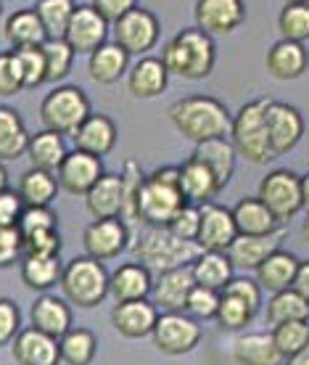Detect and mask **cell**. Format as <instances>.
I'll list each match as a JSON object with an SVG mask.
<instances>
[{
  "instance_id": "obj_13",
  "label": "cell",
  "mask_w": 309,
  "mask_h": 365,
  "mask_svg": "<svg viewBox=\"0 0 309 365\" xmlns=\"http://www.w3.org/2000/svg\"><path fill=\"white\" fill-rule=\"evenodd\" d=\"M267 133H270L273 154H288L304 135V119L293 106L270 98V103H267Z\"/></svg>"
},
{
  "instance_id": "obj_8",
  "label": "cell",
  "mask_w": 309,
  "mask_h": 365,
  "mask_svg": "<svg viewBox=\"0 0 309 365\" xmlns=\"http://www.w3.org/2000/svg\"><path fill=\"white\" fill-rule=\"evenodd\" d=\"M151 336H154L156 349H162L164 355H188L199 347L201 326L199 320L191 318L188 312H162Z\"/></svg>"
},
{
  "instance_id": "obj_16",
  "label": "cell",
  "mask_w": 309,
  "mask_h": 365,
  "mask_svg": "<svg viewBox=\"0 0 309 365\" xmlns=\"http://www.w3.org/2000/svg\"><path fill=\"white\" fill-rule=\"evenodd\" d=\"M196 24L206 35H230L246 19L243 0H196Z\"/></svg>"
},
{
  "instance_id": "obj_11",
  "label": "cell",
  "mask_w": 309,
  "mask_h": 365,
  "mask_svg": "<svg viewBox=\"0 0 309 365\" xmlns=\"http://www.w3.org/2000/svg\"><path fill=\"white\" fill-rule=\"evenodd\" d=\"M127 238V222L122 217L93 220L82 233V247H85L88 257L106 262V259H114L125 252Z\"/></svg>"
},
{
  "instance_id": "obj_51",
  "label": "cell",
  "mask_w": 309,
  "mask_h": 365,
  "mask_svg": "<svg viewBox=\"0 0 309 365\" xmlns=\"http://www.w3.org/2000/svg\"><path fill=\"white\" fill-rule=\"evenodd\" d=\"M167 228L172 230L174 236L185 238V241H196V238H199V228H201V207L185 204V207L174 215V220Z\"/></svg>"
},
{
  "instance_id": "obj_4",
  "label": "cell",
  "mask_w": 309,
  "mask_h": 365,
  "mask_svg": "<svg viewBox=\"0 0 309 365\" xmlns=\"http://www.w3.org/2000/svg\"><path fill=\"white\" fill-rule=\"evenodd\" d=\"M185 204L188 201L180 191V170L162 167L143 180L140 201H137V217L143 225H169Z\"/></svg>"
},
{
  "instance_id": "obj_43",
  "label": "cell",
  "mask_w": 309,
  "mask_h": 365,
  "mask_svg": "<svg viewBox=\"0 0 309 365\" xmlns=\"http://www.w3.org/2000/svg\"><path fill=\"white\" fill-rule=\"evenodd\" d=\"M119 178H122V193H125V201H122V220H125L127 225L140 222V217H137V201H140V188H143L146 175H143V170H140L137 162L127 159Z\"/></svg>"
},
{
  "instance_id": "obj_60",
  "label": "cell",
  "mask_w": 309,
  "mask_h": 365,
  "mask_svg": "<svg viewBox=\"0 0 309 365\" xmlns=\"http://www.w3.org/2000/svg\"><path fill=\"white\" fill-rule=\"evenodd\" d=\"M301 207L309 212V173L301 178Z\"/></svg>"
},
{
  "instance_id": "obj_37",
  "label": "cell",
  "mask_w": 309,
  "mask_h": 365,
  "mask_svg": "<svg viewBox=\"0 0 309 365\" xmlns=\"http://www.w3.org/2000/svg\"><path fill=\"white\" fill-rule=\"evenodd\" d=\"M58 178H53V173L48 170H27L19 180V196L24 199L27 207H51V201L58 193Z\"/></svg>"
},
{
  "instance_id": "obj_7",
  "label": "cell",
  "mask_w": 309,
  "mask_h": 365,
  "mask_svg": "<svg viewBox=\"0 0 309 365\" xmlns=\"http://www.w3.org/2000/svg\"><path fill=\"white\" fill-rule=\"evenodd\" d=\"M88 117H90V101L77 85H56L40 103V119L46 130L61 135H74Z\"/></svg>"
},
{
  "instance_id": "obj_53",
  "label": "cell",
  "mask_w": 309,
  "mask_h": 365,
  "mask_svg": "<svg viewBox=\"0 0 309 365\" xmlns=\"http://www.w3.org/2000/svg\"><path fill=\"white\" fill-rule=\"evenodd\" d=\"M19 228H21L24 236H29V233H37V230L58 228V217L53 215L51 207H27L21 220H19Z\"/></svg>"
},
{
  "instance_id": "obj_54",
  "label": "cell",
  "mask_w": 309,
  "mask_h": 365,
  "mask_svg": "<svg viewBox=\"0 0 309 365\" xmlns=\"http://www.w3.org/2000/svg\"><path fill=\"white\" fill-rule=\"evenodd\" d=\"M24 252H27V255H58V252H61L58 228L37 230V233L24 236Z\"/></svg>"
},
{
  "instance_id": "obj_40",
  "label": "cell",
  "mask_w": 309,
  "mask_h": 365,
  "mask_svg": "<svg viewBox=\"0 0 309 365\" xmlns=\"http://www.w3.org/2000/svg\"><path fill=\"white\" fill-rule=\"evenodd\" d=\"M95 336L88 329H69L64 336L58 339L61 360L66 365H90L95 357Z\"/></svg>"
},
{
  "instance_id": "obj_46",
  "label": "cell",
  "mask_w": 309,
  "mask_h": 365,
  "mask_svg": "<svg viewBox=\"0 0 309 365\" xmlns=\"http://www.w3.org/2000/svg\"><path fill=\"white\" fill-rule=\"evenodd\" d=\"M256 312L246 304V302L230 297V294H222V302H219V310H217V323L225 331H243L251 320H254Z\"/></svg>"
},
{
  "instance_id": "obj_57",
  "label": "cell",
  "mask_w": 309,
  "mask_h": 365,
  "mask_svg": "<svg viewBox=\"0 0 309 365\" xmlns=\"http://www.w3.org/2000/svg\"><path fill=\"white\" fill-rule=\"evenodd\" d=\"M90 6L98 11L100 16L106 19L109 24H114V21H119L125 14H130L132 9H137V0H93Z\"/></svg>"
},
{
  "instance_id": "obj_12",
  "label": "cell",
  "mask_w": 309,
  "mask_h": 365,
  "mask_svg": "<svg viewBox=\"0 0 309 365\" xmlns=\"http://www.w3.org/2000/svg\"><path fill=\"white\" fill-rule=\"evenodd\" d=\"M106 37H109V21L100 16L98 11L93 6H77L74 9V16L64 35V40L72 46L74 53H95L103 43H109Z\"/></svg>"
},
{
  "instance_id": "obj_23",
  "label": "cell",
  "mask_w": 309,
  "mask_h": 365,
  "mask_svg": "<svg viewBox=\"0 0 309 365\" xmlns=\"http://www.w3.org/2000/svg\"><path fill=\"white\" fill-rule=\"evenodd\" d=\"M74 140H77L80 151H88V154L103 159V156L111 154L114 146H117V125L106 114H90L77 128Z\"/></svg>"
},
{
  "instance_id": "obj_47",
  "label": "cell",
  "mask_w": 309,
  "mask_h": 365,
  "mask_svg": "<svg viewBox=\"0 0 309 365\" xmlns=\"http://www.w3.org/2000/svg\"><path fill=\"white\" fill-rule=\"evenodd\" d=\"M21 66V77H24V88H37L46 83V56H43V46L37 48H19L14 51Z\"/></svg>"
},
{
  "instance_id": "obj_32",
  "label": "cell",
  "mask_w": 309,
  "mask_h": 365,
  "mask_svg": "<svg viewBox=\"0 0 309 365\" xmlns=\"http://www.w3.org/2000/svg\"><path fill=\"white\" fill-rule=\"evenodd\" d=\"M85 201H88V212H90L95 220L122 217V201H125L122 178H119V175L103 173V178L88 191Z\"/></svg>"
},
{
  "instance_id": "obj_28",
  "label": "cell",
  "mask_w": 309,
  "mask_h": 365,
  "mask_svg": "<svg viewBox=\"0 0 309 365\" xmlns=\"http://www.w3.org/2000/svg\"><path fill=\"white\" fill-rule=\"evenodd\" d=\"M177 170H180V191L188 204L204 207V204H209V201L219 193L214 175L209 173V167L201 165L199 159H193L191 156V159L182 162Z\"/></svg>"
},
{
  "instance_id": "obj_62",
  "label": "cell",
  "mask_w": 309,
  "mask_h": 365,
  "mask_svg": "<svg viewBox=\"0 0 309 365\" xmlns=\"http://www.w3.org/2000/svg\"><path fill=\"white\" fill-rule=\"evenodd\" d=\"M301 241H307L309 244V212H307V220L301 222Z\"/></svg>"
},
{
  "instance_id": "obj_45",
  "label": "cell",
  "mask_w": 309,
  "mask_h": 365,
  "mask_svg": "<svg viewBox=\"0 0 309 365\" xmlns=\"http://www.w3.org/2000/svg\"><path fill=\"white\" fill-rule=\"evenodd\" d=\"M275 347L281 349V355L288 360L293 357L299 349L307 347L309 341V320H291V323H283V326H275L273 329Z\"/></svg>"
},
{
  "instance_id": "obj_61",
  "label": "cell",
  "mask_w": 309,
  "mask_h": 365,
  "mask_svg": "<svg viewBox=\"0 0 309 365\" xmlns=\"http://www.w3.org/2000/svg\"><path fill=\"white\" fill-rule=\"evenodd\" d=\"M9 188V173H6V167L0 165V191H6Z\"/></svg>"
},
{
  "instance_id": "obj_20",
  "label": "cell",
  "mask_w": 309,
  "mask_h": 365,
  "mask_svg": "<svg viewBox=\"0 0 309 365\" xmlns=\"http://www.w3.org/2000/svg\"><path fill=\"white\" fill-rule=\"evenodd\" d=\"M14 360L19 365H58L61 363L58 339L37 331L35 326L19 331V336L14 339Z\"/></svg>"
},
{
  "instance_id": "obj_63",
  "label": "cell",
  "mask_w": 309,
  "mask_h": 365,
  "mask_svg": "<svg viewBox=\"0 0 309 365\" xmlns=\"http://www.w3.org/2000/svg\"><path fill=\"white\" fill-rule=\"evenodd\" d=\"M286 3H309V0H286Z\"/></svg>"
},
{
  "instance_id": "obj_35",
  "label": "cell",
  "mask_w": 309,
  "mask_h": 365,
  "mask_svg": "<svg viewBox=\"0 0 309 365\" xmlns=\"http://www.w3.org/2000/svg\"><path fill=\"white\" fill-rule=\"evenodd\" d=\"M130 66V53L119 43H103V46L90 53L88 72L98 85H114L119 77H125Z\"/></svg>"
},
{
  "instance_id": "obj_49",
  "label": "cell",
  "mask_w": 309,
  "mask_h": 365,
  "mask_svg": "<svg viewBox=\"0 0 309 365\" xmlns=\"http://www.w3.org/2000/svg\"><path fill=\"white\" fill-rule=\"evenodd\" d=\"M19 91H24V77H21V66L14 51L0 53V98L16 96Z\"/></svg>"
},
{
  "instance_id": "obj_3",
  "label": "cell",
  "mask_w": 309,
  "mask_h": 365,
  "mask_svg": "<svg viewBox=\"0 0 309 365\" xmlns=\"http://www.w3.org/2000/svg\"><path fill=\"white\" fill-rule=\"evenodd\" d=\"M201 252L204 249L196 241H185V238L174 236L167 225H146V230L137 236L135 247H132L137 262L146 265L148 270H156V273L191 265Z\"/></svg>"
},
{
  "instance_id": "obj_44",
  "label": "cell",
  "mask_w": 309,
  "mask_h": 365,
  "mask_svg": "<svg viewBox=\"0 0 309 365\" xmlns=\"http://www.w3.org/2000/svg\"><path fill=\"white\" fill-rule=\"evenodd\" d=\"M283 40L307 43L309 40V3H286L278 16Z\"/></svg>"
},
{
  "instance_id": "obj_25",
  "label": "cell",
  "mask_w": 309,
  "mask_h": 365,
  "mask_svg": "<svg viewBox=\"0 0 309 365\" xmlns=\"http://www.w3.org/2000/svg\"><path fill=\"white\" fill-rule=\"evenodd\" d=\"M233 220L241 236H270L283 230V222L267 210L259 196L256 199H241L233 210Z\"/></svg>"
},
{
  "instance_id": "obj_22",
  "label": "cell",
  "mask_w": 309,
  "mask_h": 365,
  "mask_svg": "<svg viewBox=\"0 0 309 365\" xmlns=\"http://www.w3.org/2000/svg\"><path fill=\"white\" fill-rule=\"evenodd\" d=\"M267 72L275 80H299L301 74L307 72L309 66V53L304 43H293V40H278L270 53H267Z\"/></svg>"
},
{
  "instance_id": "obj_15",
  "label": "cell",
  "mask_w": 309,
  "mask_h": 365,
  "mask_svg": "<svg viewBox=\"0 0 309 365\" xmlns=\"http://www.w3.org/2000/svg\"><path fill=\"white\" fill-rule=\"evenodd\" d=\"M100 178H103V162L80 148L69 151L64 165L58 167V185L74 196H88V191Z\"/></svg>"
},
{
  "instance_id": "obj_55",
  "label": "cell",
  "mask_w": 309,
  "mask_h": 365,
  "mask_svg": "<svg viewBox=\"0 0 309 365\" xmlns=\"http://www.w3.org/2000/svg\"><path fill=\"white\" fill-rule=\"evenodd\" d=\"M27 210V204L24 199L19 196V191H0V228H6V225H19V220Z\"/></svg>"
},
{
  "instance_id": "obj_29",
  "label": "cell",
  "mask_w": 309,
  "mask_h": 365,
  "mask_svg": "<svg viewBox=\"0 0 309 365\" xmlns=\"http://www.w3.org/2000/svg\"><path fill=\"white\" fill-rule=\"evenodd\" d=\"M233 357L238 365H283L286 357L275 347L273 334H241L233 341Z\"/></svg>"
},
{
  "instance_id": "obj_41",
  "label": "cell",
  "mask_w": 309,
  "mask_h": 365,
  "mask_svg": "<svg viewBox=\"0 0 309 365\" xmlns=\"http://www.w3.org/2000/svg\"><path fill=\"white\" fill-rule=\"evenodd\" d=\"M43 56H46V83H61L66 74L72 72L74 51L64 37H48L43 43Z\"/></svg>"
},
{
  "instance_id": "obj_50",
  "label": "cell",
  "mask_w": 309,
  "mask_h": 365,
  "mask_svg": "<svg viewBox=\"0 0 309 365\" xmlns=\"http://www.w3.org/2000/svg\"><path fill=\"white\" fill-rule=\"evenodd\" d=\"M24 255V233L19 225L0 228V267L14 265Z\"/></svg>"
},
{
  "instance_id": "obj_24",
  "label": "cell",
  "mask_w": 309,
  "mask_h": 365,
  "mask_svg": "<svg viewBox=\"0 0 309 365\" xmlns=\"http://www.w3.org/2000/svg\"><path fill=\"white\" fill-rule=\"evenodd\" d=\"M154 292V281H151V270L137 262L117 267L109 278V294L117 302H135L148 299V294Z\"/></svg>"
},
{
  "instance_id": "obj_58",
  "label": "cell",
  "mask_w": 309,
  "mask_h": 365,
  "mask_svg": "<svg viewBox=\"0 0 309 365\" xmlns=\"http://www.w3.org/2000/svg\"><path fill=\"white\" fill-rule=\"evenodd\" d=\"M293 292H299L304 299L309 302V259L307 262H299V270H296V278H293Z\"/></svg>"
},
{
  "instance_id": "obj_17",
  "label": "cell",
  "mask_w": 309,
  "mask_h": 365,
  "mask_svg": "<svg viewBox=\"0 0 309 365\" xmlns=\"http://www.w3.org/2000/svg\"><path fill=\"white\" fill-rule=\"evenodd\" d=\"M196 278H193L191 265L174 267V270H164L154 281V302L156 307L164 312H185V302L191 297Z\"/></svg>"
},
{
  "instance_id": "obj_21",
  "label": "cell",
  "mask_w": 309,
  "mask_h": 365,
  "mask_svg": "<svg viewBox=\"0 0 309 365\" xmlns=\"http://www.w3.org/2000/svg\"><path fill=\"white\" fill-rule=\"evenodd\" d=\"M236 146L228 138H209V140H201L193 148V159H199L204 167H209V173L217 180V188H228V182L233 180L236 173Z\"/></svg>"
},
{
  "instance_id": "obj_34",
  "label": "cell",
  "mask_w": 309,
  "mask_h": 365,
  "mask_svg": "<svg viewBox=\"0 0 309 365\" xmlns=\"http://www.w3.org/2000/svg\"><path fill=\"white\" fill-rule=\"evenodd\" d=\"M27 154H29V159H32V167L48 170V173H58V167L64 165V159L69 156V151H66V140L61 133L40 130L35 135H29Z\"/></svg>"
},
{
  "instance_id": "obj_9",
  "label": "cell",
  "mask_w": 309,
  "mask_h": 365,
  "mask_svg": "<svg viewBox=\"0 0 309 365\" xmlns=\"http://www.w3.org/2000/svg\"><path fill=\"white\" fill-rule=\"evenodd\" d=\"M259 199L281 222H288L296 212L304 210L301 207V178L283 167L267 173L259 182Z\"/></svg>"
},
{
  "instance_id": "obj_33",
  "label": "cell",
  "mask_w": 309,
  "mask_h": 365,
  "mask_svg": "<svg viewBox=\"0 0 309 365\" xmlns=\"http://www.w3.org/2000/svg\"><path fill=\"white\" fill-rule=\"evenodd\" d=\"M3 35L14 46V51H19V48H37L48 40V32L35 9H21L16 14H11L6 19Z\"/></svg>"
},
{
  "instance_id": "obj_36",
  "label": "cell",
  "mask_w": 309,
  "mask_h": 365,
  "mask_svg": "<svg viewBox=\"0 0 309 365\" xmlns=\"http://www.w3.org/2000/svg\"><path fill=\"white\" fill-rule=\"evenodd\" d=\"M61 259L58 255H27L21 262V281L35 292H46L56 283H61Z\"/></svg>"
},
{
  "instance_id": "obj_31",
  "label": "cell",
  "mask_w": 309,
  "mask_h": 365,
  "mask_svg": "<svg viewBox=\"0 0 309 365\" xmlns=\"http://www.w3.org/2000/svg\"><path fill=\"white\" fill-rule=\"evenodd\" d=\"M191 270L193 278H196V286L214 289V292H222L233 281V273H236L228 252H201L191 262Z\"/></svg>"
},
{
  "instance_id": "obj_26",
  "label": "cell",
  "mask_w": 309,
  "mask_h": 365,
  "mask_svg": "<svg viewBox=\"0 0 309 365\" xmlns=\"http://www.w3.org/2000/svg\"><path fill=\"white\" fill-rule=\"evenodd\" d=\"M167 83H169V72H167L162 58H154V56L140 58L127 74V91L135 98H143V101L162 96L167 91Z\"/></svg>"
},
{
  "instance_id": "obj_18",
  "label": "cell",
  "mask_w": 309,
  "mask_h": 365,
  "mask_svg": "<svg viewBox=\"0 0 309 365\" xmlns=\"http://www.w3.org/2000/svg\"><path fill=\"white\" fill-rule=\"evenodd\" d=\"M283 238H286V228L270 236H241L238 233L236 241L228 247L230 262L236 270H256L267 257L281 249Z\"/></svg>"
},
{
  "instance_id": "obj_27",
  "label": "cell",
  "mask_w": 309,
  "mask_h": 365,
  "mask_svg": "<svg viewBox=\"0 0 309 365\" xmlns=\"http://www.w3.org/2000/svg\"><path fill=\"white\" fill-rule=\"evenodd\" d=\"M32 326L43 334H51V336L61 339L66 331L72 329V310L64 299L58 297H51V294H40L35 302H32Z\"/></svg>"
},
{
  "instance_id": "obj_19",
  "label": "cell",
  "mask_w": 309,
  "mask_h": 365,
  "mask_svg": "<svg viewBox=\"0 0 309 365\" xmlns=\"http://www.w3.org/2000/svg\"><path fill=\"white\" fill-rule=\"evenodd\" d=\"M159 320L156 304L148 299H135V302H117V307L111 312V323L114 329L125 339H143L154 334V326Z\"/></svg>"
},
{
  "instance_id": "obj_64",
  "label": "cell",
  "mask_w": 309,
  "mask_h": 365,
  "mask_svg": "<svg viewBox=\"0 0 309 365\" xmlns=\"http://www.w3.org/2000/svg\"><path fill=\"white\" fill-rule=\"evenodd\" d=\"M0 14H3V3H0Z\"/></svg>"
},
{
  "instance_id": "obj_1",
  "label": "cell",
  "mask_w": 309,
  "mask_h": 365,
  "mask_svg": "<svg viewBox=\"0 0 309 365\" xmlns=\"http://www.w3.org/2000/svg\"><path fill=\"white\" fill-rule=\"evenodd\" d=\"M169 122L182 138L193 143L209 138H228L233 128V117L225 103L211 96H191L169 106Z\"/></svg>"
},
{
  "instance_id": "obj_59",
  "label": "cell",
  "mask_w": 309,
  "mask_h": 365,
  "mask_svg": "<svg viewBox=\"0 0 309 365\" xmlns=\"http://www.w3.org/2000/svg\"><path fill=\"white\" fill-rule=\"evenodd\" d=\"M286 365H309V341H307V347L299 349L293 357H288V360H286Z\"/></svg>"
},
{
  "instance_id": "obj_52",
  "label": "cell",
  "mask_w": 309,
  "mask_h": 365,
  "mask_svg": "<svg viewBox=\"0 0 309 365\" xmlns=\"http://www.w3.org/2000/svg\"><path fill=\"white\" fill-rule=\"evenodd\" d=\"M222 294H230V297L246 302L254 312L262 307V286H259L256 281H251V278H246V275H241V278L233 275V281L222 289Z\"/></svg>"
},
{
  "instance_id": "obj_2",
  "label": "cell",
  "mask_w": 309,
  "mask_h": 365,
  "mask_svg": "<svg viewBox=\"0 0 309 365\" xmlns=\"http://www.w3.org/2000/svg\"><path fill=\"white\" fill-rule=\"evenodd\" d=\"M164 66L169 77H180V80H204L209 77L217 61V48L211 35L204 29L191 27L180 29L177 35L167 43L162 56Z\"/></svg>"
},
{
  "instance_id": "obj_48",
  "label": "cell",
  "mask_w": 309,
  "mask_h": 365,
  "mask_svg": "<svg viewBox=\"0 0 309 365\" xmlns=\"http://www.w3.org/2000/svg\"><path fill=\"white\" fill-rule=\"evenodd\" d=\"M219 302H222V292L204 289V286H193L191 297L185 302V312L196 320H211V318H217Z\"/></svg>"
},
{
  "instance_id": "obj_38",
  "label": "cell",
  "mask_w": 309,
  "mask_h": 365,
  "mask_svg": "<svg viewBox=\"0 0 309 365\" xmlns=\"http://www.w3.org/2000/svg\"><path fill=\"white\" fill-rule=\"evenodd\" d=\"M29 133L16 109L0 106V159H16L27 151Z\"/></svg>"
},
{
  "instance_id": "obj_42",
  "label": "cell",
  "mask_w": 309,
  "mask_h": 365,
  "mask_svg": "<svg viewBox=\"0 0 309 365\" xmlns=\"http://www.w3.org/2000/svg\"><path fill=\"white\" fill-rule=\"evenodd\" d=\"M74 0H37V16L43 21L48 37H64L74 16Z\"/></svg>"
},
{
  "instance_id": "obj_30",
  "label": "cell",
  "mask_w": 309,
  "mask_h": 365,
  "mask_svg": "<svg viewBox=\"0 0 309 365\" xmlns=\"http://www.w3.org/2000/svg\"><path fill=\"white\" fill-rule=\"evenodd\" d=\"M296 270H299V259L291 252L278 249L275 255H270L262 265L256 267L254 273H256V283L262 286V292L278 294L283 289H291Z\"/></svg>"
},
{
  "instance_id": "obj_10",
  "label": "cell",
  "mask_w": 309,
  "mask_h": 365,
  "mask_svg": "<svg viewBox=\"0 0 309 365\" xmlns=\"http://www.w3.org/2000/svg\"><path fill=\"white\" fill-rule=\"evenodd\" d=\"M114 43L130 56H146L159 43V19L146 9H132L114 21Z\"/></svg>"
},
{
  "instance_id": "obj_6",
  "label": "cell",
  "mask_w": 309,
  "mask_h": 365,
  "mask_svg": "<svg viewBox=\"0 0 309 365\" xmlns=\"http://www.w3.org/2000/svg\"><path fill=\"white\" fill-rule=\"evenodd\" d=\"M109 278L111 275L106 273L100 259L77 257L61 273V289H64V297L72 302L74 307L90 310V307H98L100 302L106 299Z\"/></svg>"
},
{
  "instance_id": "obj_5",
  "label": "cell",
  "mask_w": 309,
  "mask_h": 365,
  "mask_svg": "<svg viewBox=\"0 0 309 365\" xmlns=\"http://www.w3.org/2000/svg\"><path fill=\"white\" fill-rule=\"evenodd\" d=\"M267 103L270 98H256L241 106L233 117V128H230L236 151L251 165H267L275 159L273 146H270V133H267Z\"/></svg>"
},
{
  "instance_id": "obj_39",
  "label": "cell",
  "mask_w": 309,
  "mask_h": 365,
  "mask_svg": "<svg viewBox=\"0 0 309 365\" xmlns=\"http://www.w3.org/2000/svg\"><path fill=\"white\" fill-rule=\"evenodd\" d=\"M264 318L270 326H283L291 320H309V302L293 289H283V292L273 294V299L267 302Z\"/></svg>"
},
{
  "instance_id": "obj_56",
  "label": "cell",
  "mask_w": 309,
  "mask_h": 365,
  "mask_svg": "<svg viewBox=\"0 0 309 365\" xmlns=\"http://www.w3.org/2000/svg\"><path fill=\"white\" fill-rule=\"evenodd\" d=\"M19 336V307L11 299H0V347Z\"/></svg>"
},
{
  "instance_id": "obj_14",
  "label": "cell",
  "mask_w": 309,
  "mask_h": 365,
  "mask_svg": "<svg viewBox=\"0 0 309 365\" xmlns=\"http://www.w3.org/2000/svg\"><path fill=\"white\" fill-rule=\"evenodd\" d=\"M238 228L233 220V210H225L219 204H204L201 207V228H199V244L204 252H228V247L236 241Z\"/></svg>"
}]
</instances>
